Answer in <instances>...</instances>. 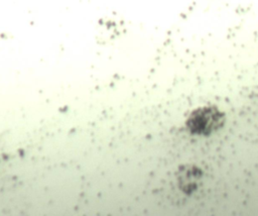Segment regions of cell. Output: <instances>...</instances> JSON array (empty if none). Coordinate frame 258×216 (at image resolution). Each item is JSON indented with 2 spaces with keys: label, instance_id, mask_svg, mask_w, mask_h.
Returning <instances> with one entry per match:
<instances>
[{
  "label": "cell",
  "instance_id": "obj_1",
  "mask_svg": "<svg viewBox=\"0 0 258 216\" xmlns=\"http://www.w3.org/2000/svg\"><path fill=\"white\" fill-rule=\"evenodd\" d=\"M222 119L223 116L217 109L207 107L194 112L187 121V125L195 133L209 134L222 124Z\"/></svg>",
  "mask_w": 258,
  "mask_h": 216
}]
</instances>
